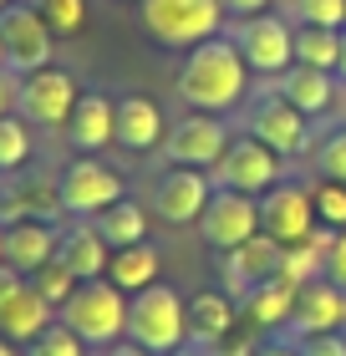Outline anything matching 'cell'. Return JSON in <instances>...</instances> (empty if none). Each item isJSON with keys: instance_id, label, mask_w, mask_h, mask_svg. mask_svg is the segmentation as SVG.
Here are the masks:
<instances>
[{"instance_id": "6da1fadb", "label": "cell", "mask_w": 346, "mask_h": 356, "mask_svg": "<svg viewBox=\"0 0 346 356\" xmlns=\"http://www.w3.org/2000/svg\"><path fill=\"white\" fill-rule=\"evenodd\" d=\"M250 67H244L239 46L229 36H209L194 51H184L178 67V102H189V112H209V118H229L244 107L250 97Z\"/></svg>"}, {"instance_id": "7a4b0ae2", "label": "cell", "mask_w": 346, "mask_h": 356, "mask_svg": "<svg viewBox=\"0 0 346 356\" xmlns=\"http://www.w3.org/2000/svg\"><path fill=\"white\" fill-rule=\"evenodd\" d=\"M224 0H138V21L163 51H194L209 36H224Z\"/></svg>"}, {"instance_id": "3957f363", "label": "cell", "mask_w": 346, "mask_h": 356, "mask_svg": "<svg viewBox=\"0 0 346 356\" xmlns=\"http://www.w3.org/2000/svg\"><path fill=\"white\" fill-rule=\"evenodd\" d=\"M127 341H138L153 356L178 351L189 341V300L163 280H153L138 296H127Z\"/></svg>"}, {"instance_id": "277c9868", "label": "cell", "mask_w": 346, "mask_h": 356, "mask_svg": "<svg viewBox=\"0 0 346 356\" xmlns=\"http://www.w3.org/2000/svg\"><path fill=\"white\" fill-rule=\"evenodd\" d=\"M56 316H61V326L77 331L92 351H102L112 341H127V296L107 280V275L102 280H81L77 296L61 305Z\"/></svg>"}, {"instance_id": "5b68a950", "label": "cell", "mask_w": 346, "mask_h": 356, "mask_svg": "<svg viewBox=\"0 0 346 356\" xmlns=\"http://www.w3.org/2000/svg\"><path fill=\"white\" fill-rule=\"evenodd\" d=\"M229 41L239 46V56H244V67H250L255 76H275L295 67V21H285V15H244V21H235L224 31Z\"/></svg>"}, {"instance_id": "8992f818", "label": "cell", "mask_w": 346, "mask_h": 356, "mask_svg": "<svg viewBox=\"0 0 346 356\" xmlns=\"http://www.w3.org/2000/svg\"><path fill=\"white\" fill-rule=\"evenodd\" d=\"M0 41H6V72L15 76H31L41 67H56V31L46 26V15L26 0L0 10Z\"/></svg>"}, {"instance_id": "52a82bcc", "label": "cell", "mask_w": 346, "mask_h": 356, "mask_svg": "<svg viewBox=\"0 0 346 356\" xmlns=\"http://www.w3.org/2000/svg\"><path fill=\"white\" fill-rule=\"evenodd\" d=\"M127 199V184H123V173L102 163V158H92V153H77L67 168H61V209L67 214H81V219H97L107 204H118Z\"/></svg>"}, {"instance_id": "ba28073f", "label": "cell", "mask_w": 346, "mask_h": 356, "mask_svg": "<svg viewBox=\"0 0 346 356\" xmlns=\"http://www.w3.org/2000/svg\"><path fill=\"white\" fill-rule=\"evenodd\" d=\"M280 178H285V158L270 153L260 138H229L224 158L214 163V188H239L250 193V199H260V193H270Z\"/></svg>"}, {"instance_id": "9c48e42d", "label": "cell", "mask_w": 346, "mask_h": 356, "mask_svg": "<svg viewBox=\"0 0 346 356\" xmlns=\"http://www.w3.org/2000/svg\"><path fill=\"white\" fill-rule=\"evenodd\" d=\"M77 97H81V87H77L72 72L41 67V72L21 76V87H15V112H21L31 127H46V133H56V127H67Z\"/></svg>"}, {"instance_id": "30bf717a", "label": "cell", "mask_w": 346, "mask_h": 356, "mask_svg": "<svg viewBox=\"0 0 346 356\" xmlns=\"http://www.w3.org/2000/svg\"><path fill=\"white\" fill-rule=\"evenodd\" d=\"M194 229H199V239L214 254H229V250H239L244 239L260 234V199H250V193H239V188H214V199H209V209L199 214Z\"/></svg>"}, {"instance_id": "8fae6325", "label": "cell", "mask_w": 346, "mask_h": 356, "mask_svg": "<svg viewBox=\"0 0 346 356\" xmlns=\"http://www.w3.org/2000/svg\"><path fill=\"white\" fill-rule=\"evenodd\" d=\"M326 331H346V290L331 285L326 275L301 285V296H295V311L290 321L275 331V341H306V336H326Z\"/></svg>"}, {"instance_id": "7c38bea8", "label": "cell", "mask_w": 346, "mask_h": 356, "mask_svg": "<svg viewBox=\"0 0 346 356\" xmlns=\"http://www.w3.org/2000/svg\"><path fill=\"white\" fill-rule=\"evenodd\" d=\"M229 127L224 118H209V112H189V118H178L168 127V138H163V158H168L173 168H214L229 148Z\"/></svg>"}, {"instance_id": "4fadbf2b", "label": "cell", "mask_w": 346, "mask_h": 356, "mask_svg": "<svg viewBox=\"0 0 346 356\" xmlns=\"http://www.w3.org/2000/svg\"><path fill=\"white\" fill-rule=\"evenodd\" d=\"M214 199V178L204 168H163L153 178V214L163 224H173V229H184V224H199V214L209 209Z\"/></svg>"}, {"instance_id": "5bb4252c", "label": "cell", "mask_w": 346, "mask_h": 356, "mask_svg": "<svg viewBox=\"0 0 346 356\" xmlns=\"http://www.w3.org/2000/svg\"><path fill=\"white\" fill-rule=\"evenodd\" d=\"M61 209V173H41V168H21L15 178H6L0 188V229L21 219H46L52 224Z\"/></svg>"}, {"instance_id": "9a60e30c", "label": "cell", "mask_w": 346, "mask_h": 356, "mask_svg": "<svg viewBox=\"0 0 346 356\" xmlns=\"http://www.w3.org/2000/svg\"><path fill=\"white\" fill-rule=\"evenodd\" d=\"M250 138H260L280 158H306L310 153V118H301L280 92H265L250 107Z\"/></svg>"}, {"instance_id": "2e32d148", "label": "cell", "mask_w": 346, "mask_h": 356, "mask_svg": "<svg viewBox=\"0 0 346 356\" xmlns=\"http://www.w3.org/2000/svg\"><path fill=\"white\" fill-rule=\"evenodd\" d=\"M260 229H265L270 239H280V245H301V239H310L321 229L316 209H310V188L280 178L270 193H260Z\"/></svg>"}, {"instance_id": "e0dca14e", "label": "cell", "mask_w": 346, "mask_h": 356, "mask_svg": "<svg viewBox=\"0 0 346 356\" xmlns=\"http://www.w3.org/2000/svg\"><path fill=\"white\" fill-rule=\"evenodd\" d=\"M61 133H67V143L77 153L102 158L107 148H118V102L107 92H81Z\"/></svg>"}, {"instance_id": "ac0fdd59", "label": "cell", "mask_w": 346, "mask_h": 356, "mask_svg": "<svg viewBox=\"0 0 346 356\" xmlns=\"http://www.w3.org/2000/svg\"><path fill=\"white\" fill-rule=\"evenodd\" d=\"M280 260H285V245L270 239L265 229H260L255 239H244L239 250H229L224 260H219V265H224V296H229V300H244V290H250V285L280 275Z\"/></svg>"}, {"instance_id": "d6986e66", "label": "cell", "mask_w": 346, "mask_h": 356, "mask_svg": "<svg viewBox=\"0 0 346 356\" xmlns=\"http://www.w3.org/2000/svg\"><path fill=\"white\" fill-rule=\"evenodd\" d=\"M275 92L285 97V102L301 112V118H326V112L336 107V97H341V76L336 72H321V67H285L275 76Z\"/></svg>"}, {"instance_id": "ffe728a7", "label": "cell", "mask_w": 346, "mask_h": 356, "mask_svg": "<svg viewBox=\"0 0 346 356\" xmlns=\"http://www.w3.org/2000/svg\"><path fill=\"white\" fill-rule=\"evenodd\" d=\"M163 138H168V127H163V112L153 97H143V92L118 97V148L123 153L143 158V153L163 148Z\"/></svg>"}, {"instance_id": "44dd1931", "label": "cell", "mask_w": 346, "mask_h": 356, "mask_svg": "<svg viewBox=\"0 0 346 356\" xmlns=\"http://www.w3.org/2000/svg\"><path fill=\"white\" fill-rule=\"evenodd\" d=\"M56 260L67 265L77 280H102L112 250H107V239L97 234L92 219H77V224H67V229H56Z\"/></svg>"}, {"instance_id": "7402d4cb", "label": "cell", "mask_w": 346, "mask_h": 356, "mask_svg": "<svg viewBox=\"0 0 346 356\" xmlns=\"http://www.w3.org/2000/svg\"><path fill=\"white\" fill-rule=\"evenodd\" d=\"M295 296H301V285H290L285 275H270V280H260L244 290V300H239V321H250L255 331H280L290 321L295 311Z\"/></svg>"}, {"instance_id": "603a6c76", "label": "cell", "mask_w": 346, "mask_h": 356, "mask_svg": "<svg viewBox=\"0 0 346 356\" xmlns=\"http://www.w3.org/2000/svg\"><path fill=\"white\" fill-rule=\"evenodd\" d=\"M52 326H56V305L41 300L26 280H21V290H15L10 300H0V336H6V341L31 346L41 331H52Z\"/></svg>"}, {"instance_id": "cb8c5ba5", "label": "cell", "mask_w": 346, "mask_h": 356, "mask_svg": "<svg viewBox=\"0 0 346 356\" xmlns=\"http://www.w3.org/2000/svg\"><path fill=\"white\" fill-rule=\"evenodd\" d=\"M46 260H56V224H46V219L6 224V265L10 270L36 275Z\"/></svg>"}, {"instance_id": "d4e9b609", "label": "cell", "mask_w": 346, "mask_h": 356, "mask_svg": "<svg viewBox=\"0 0 346 356\" xmlns=\"http://www.w3.org/2000/svg\"><path fill=\"white\" fill-rule=\"evenodd\" d=\"M235 326H239V305L229 300L224 290H199V296H189V341L214 346Z\"/></svg>"}, {"instance_id": "484cf974", "label": "cell", "mask_w": 346, "mask_h": 356, "mask_svg": "<svg viewBox=\"0 0 346 356\" xmlns=\"http://www.w3.org/2000/svg\"><path fill=\"white\" fill-rule=\"evenodd\" d=\"M158 270H163V254L158 245H127V250H112V260H107V280L123 290V296H138V290H148L158 280Z\"/></svg>"}, {"instance_id": "4316f807", "label": "cell", "mask_w": 346, "mask_h": 356, "mask_svg": "<svg viewBox=\"0 0 346 356\" xmlns=\"http://www.w3.org/2000/svg\"><path fill=\"white\" fill-rule=\"evenodd\" d=\"M92 224H97V234L107 239V250H127V245H143V239H148V209L138 199L107 204Z\"/></svg>"}, {"instance_id": "83f0119b", "label": "cell", "mask_w": 346, "mask_h": 356, "mask_svg": "<svg viewBox=\"0 0 346 356\" xmlns=\"http://www.w3.org/2000/svg\"><path fill=\"white\" fill-rule=\"evenodd\" d=\"M295 61H301V67L336 72L341 67V31H331V26H295Z\"/></svg>"}, {"instance_id": "f1b7e54d", "label": "cell", "mask_w": 346, "mask_h": 356, "mask_svg": "<svg viewBox=\"0 0 346 356\" xmlns=\"http://www.w3.org/2000/svg\"><path fill=\"white\" fill-rule=\"evenodd\" d=\"M36 158V138H31V122L21 112H6L0 118V173H21Z\"/></svg>"}, {"instance_id": "f546056e", "label": "cell", "mask_w": 346, "mask_h": 356, "mask_svg": "<svg viewBox=\"0 0 346 356\" xmlns=\"http://www.w3.org/2000/svg\"><path fill=\"white\" fill-rule=\"evenodd\" d=\"M26 285L36 290L41 300H52L56 311H61V305H67V300L77 296V285H81V280H77V275H72L67 265H61V260H46L36 275H26Z\"/></svg>"}, {"instance_id": "4dcf8cb0", "label": "cell", "mask_w": 346, "mask_h": 356, "mask_svg": "<svg viewBox=\"0 0 346 356\" xmlns=\"http://www.w3.org/2000/svg\"><path fill=\"white\" fill-rule=\"evenodd\" d=\"M310 209H316V224H326V229H346V184H336V178H316V184H310Z\"/></svg>"}, {"instance_id": "1f68e13d", "label": "cell", "mask_w": 346, "mask_h": 356, "mask_svg": "<svg viewBox=\"0 0 346 356\" xmlns=\"http://www.w3.org/2000/svg\"><path fill=\"white\" fill-rule=\"evenodd\" d=\"M310 163H316V178H336L346 184V127H326L316 153H310Z\"/></svg>"}, {"instance_id": "d6a6232c", "label": "cell", "mask_w": 346, "mask_h": 356, "mask_svg": "<svg viewBox=\"0 0 346 356\" xmlns=\"http://www.w3.org/2000/svg\"><path fill=\"white\" fill-rule=\"evenodd\" d=\"M87 351H92V346L81 341L77 331L61 326V316H56V326H52V331H41L31 346H21V356H87Z\"/></svg>"}, {"instance_id": "836d02e7", "label": "cell", "mask_w": 346, "mask_h": 356, "mask_svg": "<svg viewBox=\"0 0 346 356\" xmlns=\"http://www.w3.org/2000/svg\"><path fill=\"white\" fill-rule=\"evenodd\" d=\"M36 10L46 15V26L61 36H77L81 26H87V0H36Z\"/></svg>"}, {"instance_id": "e575fe53", "label": "cell", "mask_w": 346, "mask_h": 356, "mask_svg": "<svg viewBox=\"0 0 346 356\" xmlns=\"http://www.w3.org/2000/svg\"><path fill=\"white\" fill-rule=\"evenodd\" d=\"M295 26H331L346 31V0H290Z\"/></svg>"}, {"instance_id": "d590c367", "label": "cell", "mask_w": 346, "mask_h": 356, "mask_svg": "<svg viewBox=\"0 0 346 356\" xmlns=\"http://www.w3.org/2000/svg\"><path fill=\"white\" fill-rule=\"evenodd\" d=\"M326 280H331V285H341L346 290V229H336L331 234V245H326Z\"/></svg>"}, {"instance_id": "8d00e7d4", "label": "cell", "mask_w": 346, "mask_h": 356, "mask_svg": "<svg viewBox=\"0 0 346 356\" xmlns=\"http://www.w3.org/2000/svg\"><path fill=\"white\" fill-rule=\"evenodd\" d=\"M295 346H301V356H346V331L306 336V341H295Z\"/></svg>"}, {"instance_id": "74e56055", "label": "cell", "mask_w": 346, "mask_h": 356, "mask_svg": "<svg viewBox=\"0 0 346 356\" xmlns=\"http://www.w3.org/2000/svg\"><path fill=\"white\" fill-rule=\"evenodd\" d=\"M255 346H260V341H250V336H239V331H229V336H219L209 351H214V356H255Z\"/></svg>"}, {"instance_id": "f35d334b", "label": "cell", "mask_w": 346, "mask_h": 356, "mask_svg": "<svg viewBox=\"0 0 346 356\" xmlns=\"http://www.w3.org/2000/svg\"><path fill=\"white\" fill-rule=\"evenodd\" d=\"M224 10L235 15V21H244V15H265L270 0H224Z\"/></svg>"}, {"instance_id": "ab89813d", "label": "cell", "mask_w": 346, "mask_h": 356, "mask_svg": "<svg viewBox=\"0 0 346 356\" xmlns=\"http://www.w3.org/2000/svg\"><path fill=\"white\" fill-rule=\"evenodd\" d=\"M15 87H21V76H15V72H0V118L15 112Z\"/></svg>"}, {"instance_id": "60d3db41", "label": "cell", "mask_w": 346, "mask_h": 356, "mask_svg": "<svg viewBox=\"0 0 346 356\" xmlns=\"http://www.w3.org/2000/svg\"><path fill=\"white\" fill-rule=\"evenodd\" d=\"M21 280H26V275H21V270H10V265H0V300H10V296H15V290H21Z\"/></svg>"}, {"instance_id": "b9f144b4", "label": "cell", "mask_w": 346, "mask_h": 356, "mask_svg": "<svg viewBox=\"0 0 346 356\" xmlns=\"http://www.w3.org/2000/svg\"><path fill=\"white\" fill-rule=\"evenodd\" d=\"M97 356H153V351H143L138 341H112V346H102Z\"/></svg>"}, {"instance_id": "7bdbcfd3", "label": "cell", "mask_w": 346, "mask_h": 356, "mask_svg": "<svg viewBox=\"0 0 346 356\" xmlns=\"http://www.w3.org/2000/svg\"><path fill=\"white\" fill-rule=\"evenodd\" d=\"M255 356H301V346H290V341H275V336H270L265 346H255Z\"/></svg>"}, {"instance_id": "ee69618b", "label": "cell", "mask_w": 346, "mask_h": 356, "mask_svg": "<svg viewBox=\"0 0 346 356\" xmlns=\"http://www.w3.org/2000/svg\"><path fill=\"white\" fill-rule=\"evenodd\" d=\"M168 356H214V351H209V346H199V341H184V346L168 351Z\"/></svg>"}, {"instance_id": "f6af8a7d", "label": "cell", "mask_w": 346, "mask_h": 356, "mask_svg": "<svg viewBox=\"0 0 346 356\" xmlns=\"http://www.w3.org/2000/svg\"><path fill=\"white\" fill-rule=\"evenodd\" d=\"M336 76H341V87H346V31H341V67H336Z\"/></svg>"}, {"instance_id": "bcb514c9", "label": "cell", "mask_w": 346, "mask_h": 356, "mask_svg": "<svg viewBox=\"0 0 346 356\" xmlns=\"http://www.w3.org/2000/svg\"><path fill=\"white\" fill-rule=\"evenodd\" d=\"M0 356H21V351H15V346L6 341V336H0Z\"/></svg>"}, {"instance_id": "7dc6e473", "label": "cell", "mask_w": 346, "mask_h": 356, "mask_svg": "<svg viewBox=\"0 0 346 356\" xmlns=\"http://www.w3.org/2000/svg\"><path fill=\"white\" fill-rule=\"evenodd\" d=\"M0 265H6V229H0Z\"/></svg>"}, {"instance_id": "c3c4849f", "label": "cell", "mask_w": 346, "mask_h": 356, "mask_svg": "<svg viewBox=\"0 0 346 356\" xmlns=\"http://www.w3.org/2000/svg\"><path fill=\"white\" fill-rule=\"evenodd\" d=\"M0 72H6V41H0Z\"/></svg>"}, {"instance_id": "681fc988", "label": "cell", "mask_w": 346, "mask_h": 356, "mask_svg": "<svg viewBox=\"0 0 346 356\" xmlns=\"http://www.w3.org/2000/svg\"><path fill=\"white\" fill-rule=\"evenodd\" d=\"M6 6H15V0H0V10H6Z\"/></svg>"}, {"instance_id": "f907efd6", "label": "cell", "mask_w": 346, "mask_h": 356, "mask_svg": "<svg viewBox=\"0 0 346 356\" xmlns=\"http://www.w3.org/2000/svg\"><path fill=\"white\" fill-rule=\"evenodd\" d=\"M0 188H6V173H0Z\"/></svg>"}, {"instance_id": "816d5d0a", "label": "cell", "mask_w": 346, "mask_h": 356, "mask_svg": "<svg viewBox=\"0 0 346 356\" xmlns=\"http://www.w3.org/2000/svg\"><path fill=\"white\" fill-rule=\"evenodd\" d=\"M341 97H346V87H341Z\"/></svg>"}]
</instances>
